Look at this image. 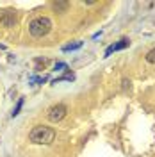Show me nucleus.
<instances>
[{
	"mask_svg": "<svg viewBox=\"0 0 155 157\" xmlns=\"http://www.w3.org/2000/svg\"><path fill=\"white\" fill-rule=\"evenodd\" d=\"M80 47H82V41H77V43H71V45H66V47H64V52H68V50H77V48H80Z\"/></svg>",
	"mask_w": 155,
	"mask_h": 157,
	"instance_id": "7",
	"label": "nucleus"
},
{
	"mask_svg": "<svg viewBox=\"0 0 155 157\" xmlns=\"http://www.w3.org/2000/svg\"><path fill=\"white\" fill-rule=\"evenodd\" d=\"M146 61L152 63V64H155V48H152L148 54H146Z\"/></svg>",
	"mask_w": 155,
	"mask_h": 157,
	"instance_id": "8",
	"label": "nucleus"
},
{
	"mask_svg": "<svg viewBox=\"0 0 155 157\" xmlns=\"http://www.w3.org/2000/svg\"><path fill=\"white\" fill-rule=\"evenodd\" d=\"M0 23L4 27H14L16 25V14H14V11H0Z\"/></svg>",
	"mask_w": 155,
	"mask_h": 157,
	"instance_id": "4",
	"label": "nucleus"
},
{
	"mask_svg": "<svg viewBox=\"0 0 155 157\" xmlns=\"http://www.w3.org/2000/svg\"><path fill=\"white\" fill-rule=\"evenodd\" d=\"M128 45H130V41H128V39H125V38L119 39L118 43L111 45V47H109V48L105 50V56H111V54H112V52H116V50H123V48H127Z\"/></svg>",
	"mask_w": 155,
	"mask_h": 157,
	"instance_id": "5",
	"label": "nucleus"
},
{
	"mask_svg": "<svg viewBox=\"0 0 155 157\" xmlns=\"http://www.w3.org/2000/svg\"><path fill=\"white\" fill-rule=\"evenodd\" d=\"M50 29H52V21H50L47 16H38V18L32 20L30 25H29V30L34 38H43V36H47L50 32Z\"/></svg>",
	"mask_w": 155,
	"mask_h": 157,
	"instance_id": "2",
	"label": "nucleus"
},
{
	"mask_svg": "<svg viewBox=\"0 0 155 157\" xmlns=\"http://www.w3.org/2000/svg\"><path fill=\"white\" fill-rule=\"evenodd\" d=\"M123 88H130V80H123Z\"/></svg>",
	"mask_w": 155,
	"mask_h": 157,
	"instance_id": "10",
	"label": "nucleus"
},
{
	"mask_svg": "<svg viewBox=\"0 0 155 157\" xmlns=\"http://www.w3.org/2000/svg\"><path fill=\"white\" fill-rule=\"evenodd\" d=\"M64 116H66V105L57 104V105L50 107V111H48V120L50 121H61Z\"/></svg>",
	"mask_w": 155,
	"mask_h": 157,
	"instance_id": "3",
	"label": "nucleus"
},
{
	"mask_svg": "<svg viewBox=\"0 0 155 157\" xmlns=\"http://www.w3.org/2000/svg\"><path fill=\"white\" fill-rule=\"evenodd\" d=\"M68 7H70V2H54V9L59 11V13L68 11Z\"/></svg>",
	"mask_w": 155,
	"mask_h": 157,
	"instance_id": "6",
	"label": "nucleus"
},
{
	"mask_svg": "<svg viewBox=\"0 0 155 157\" xmlns=\"http://www.w3.org/2000/svg\"><path fill=\"white\" fill-rule=\"evenodd\" d=\"M21 105H23V98H20V100H18V105H16V107H14V111H13V116H16V114L20 113Z\"/></svg>",
	"mask_w": 155,
	"mask_h": 157,
	"instance_id": "9",
	"label": "nucleus"
},
{
	"mask_svg": "<svg viewBox=\"0 0 155 157\" xmlns=\"http://www.w3.org/2000/svg\"><path fill=\"white\" fill-rule=\"evenodd\" d=\"M55 137V132L52 130L50 127H45V125H38L30 130L29 139L36 145H50Z\"/></svg>",
	"mask_w": 155,
	"mask_h": 157,
	"instance_id": "1",
	"label": "nucleus"
}]
</instances>
